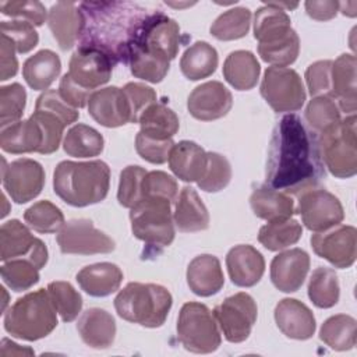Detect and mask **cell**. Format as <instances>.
I'll use <instances>...</instances> for the list:
<instances>
[{
  "label": "cell",
  "instance_id": "obj_1",
  "mask_svg": "<svg viewBox=\"0 0 357 357\" xmlns=\"http://www.w3.org/2000/svg\"><path fill=\"white\" fill-rule=\"evenodd\" d=\"M325 177L318 135L293 113L283 116L271 138L266 162V185L284 194L317 188Z\"/></svg>",
  "mask_w": 357,
  "mask_h": 357
},
{
  "label": "cell",
  "instance_id": "obj_2",
  "mask_svg": "<svg viewBox=\"0 0 357 357\" xmlns=\"http://www.w3.org/2000/svg\"><path fill=\"white\" fill-rule=\"evenodd\" d=\"M78 6L84 17L79 46L100 49L114 63H126L130 46L149 11L132 1H84Z\"/></svg>",
  "mask_w": 357,
  "mask_h": 357
},
{
  "label": "cell",
  "instance_id": "obj_3",
  "mask_svg": "<svg viewBox=\"0 0 357 357\" xmlns=\"http://www.w3.org/2000/svg\"><path fill=\"white\" fill-rule=\"evenodd\" d=\"M109 185L110 169L102 160H63L53 173L54 192L66 204L78 208L103 201Z\"/></svg>",
  "mask_w": 357,
  "mask_h": 357
},
{
  "label": "cell",
  "instance_id": "obj_4",
  "mask_svg": "<svg viewBox=\"0 0 357 357\" xmlns=\"http://www.w3.org/2000/svg\"><path fill=\"white\" fill-rule=\"evenodd\" d=\"M254 36L264 61L276 67H286L296 61L300 39L284 10L264 3L254 15Z\"/></svg>",
  "mask_w": 357,
  "mask_h": 357
},
{
  "label": "cell",
  "instance_id": "obj_5",
  "mask_svg": "<svg viewBox=\"0 0 357 357\" xmlns=\"http://www.w3.org/2000/svg\"><path fill=\"white\" fill-rule=\"evenodd\" d=\"M170 291L155 283L131 282L114 298L120 318L145 328H159L172 308Z\"/></svg>",
  "mask_w": 357,
  "mask_h": 357
},
{
  "label": "cell",
  "instance_id": "obj_6",
  "mask_svg": "<svg viewBox=\"0 0 357 357\" xmlns=\"http://www.w3.org/2000/svg\"><path fill=\"white\" fill-rule=\"evenodd\" d=\"M57 326V310L47 289L18 298L4 315V329L14 337L33 342L46 337Z\"/></svg>",
  "mask_w": 357,
  "mask_h": 357
},
{
  "label": "cell",
  "instance_id": "obj_7",
  "mask_svg": "<svg viewBox=\"0 0 357 357\" xmlns=\"http://www.w3.org/2000/svg\"><path fill=\"white\" fill-rule=\"evenodd\" d=\"M172 202L163 197H144L130 209L132 234L156 254L174 240Z\"/></svg>",
  "mask_w": 357,
  "mask_h": 357
},
{
  "label": "cell",
  "instance_id": "obj_8",
  "mask_svg": "<svg viewBox=\"0 0 357 357\" xmlns=\"http://www.w3.org/2000/svg\"><path fill=\"white\" fill-rule=\"evenodd\" d=\"M324 166L337 178L357 173L356 114H349L336 126L318 135Z\"/></svg>",
  "mask_w": 357,
  "mask_h": 357
},
{
  "label": "cell",
  "instance_id": "obj_9",
  "mask_svg": "<svg viewBox=\"0 0 357 357\" xmlns=\"http://www.w3.org/2000/svg\"><path fill=\"white\" fill-rule=\"evenodd\" d=\"M177 337L185 350L208 354L220 346L222 337L213 312L201 303H185L177 318Z\"/></svg>",
  "mask_w": 357,
  "mask_h": 357
},
{
  "label": "cell",
  "instance_id": "obj_10",
  "mask_svg": "<svg viewBox=\"0 0 357 357\" xmlns=\"http://www.w3.org/2000/svg\"><path fill=\"white\" fill-rule=\"evenodd\" d=\"M261 95L278 113L297 112L305 102V89L300 75L287 67H268L262 82Z\"/></svg>",
  "mask_w": 357,
  "mask_h": 357
},
{
  "label": "cell",
  "instance_id": "obj_11",
  "mask_svg": "<svg viewBox=\"0 0 357 357\" xmlns=\"http://www.w3.org/2000/svg\"><path fill=\"white\" fill-rule=\"evenodd\" d=\"M180 35V26L174 20L159 10L151 11L130 46L127 60L132 52L138 50L162 53L173 60L178 53Z\"/></svg>",
  "mask_w": 357,
  "mask_h": 357
},
{
  "label": "cell",
  "instance_id": "obj_12",
  "mask_svg": "<svg viewBox=\"0 0 357 357\" xmlns=\"http://www.w3.org/2000/svg\"><path fill=\"white\" fill-rule=\"evenodd\" d=\"M213 315L226 340L230 343L244 342L257 321L258 308L254 298L247 293H236L222 301Z\"/></svg>",
  "mask_w": 357,
  "mask_h": 357
},
{
  "label": "cell",
  "instance_id": "obj_13",
  "mask_svg": "<svg viewBox=\"0 0 357 357\" xmlns=\"http://www.w3.org/2000/svg\"><path fill=\"white\" fill-rule=\"evenodd\" d=\"M57 244L63 254H107L116 248L114 241L96 229L89 219H71L57 234Z\"/></svg>",
  "mask_w": 357,
  "mask_h": 357
},
{
  "label": "cell",
  "instance_id": "obj_14",
  "mask_svg": "<svg viewBox=\"0 0 357 357\" xmlns=\"http://www.w3.org/2000/svg\"><path fill=\"white\" fill-rule=\"evenodd\" d=\"M297 213L308 230L322 231L342 223L344 211L332 192L324 188H311L298 194Z\"/></svg>",
  "mask_w": 357,
  "mask_h": 357
},
{
  "label": "cell",
  "instance_id": "obj_15",
  "mask_svg": "<svg viewBox=\"0 0 357 357\" xmlns=\"http://www.w3.org/2000/svg\"><path fill=\"white\" fill-rule=\"evenodd\" d=\"M314 252L336 268H349L357 255V230L349 225H336L317 231L311 237Z\"/></svg>",
  "mask_w": 357,
  "mask_h": 357
},
{
  "label": "cell",
  "instance_id": "obj_16",
  "mask_svg": "<svg viewBox=\"0 0 357 357\" xmlns=\"http://www.w3.org/2000/svg\"><path fill=\"white\" fill-rule=\"evenodd\" d=\"M28 258L39 269L47 262V248L29 229L17 219H11L0 227V259Z\"/></svg>",
  "mask_w": 357,
  "mask_h": 357
},
{
  "label": "cell",
  "instance_id": "obj_17",
  "mask_svg": "<svg viewBox=\"0 0 357 357\" xmlns=\"http://www.w3.org/2000/svg\"><path fill=\"white\" fill-rule=\"evenodd\" d=\"M3 187L17 204H25L36 198L45 185V170L33 159L22 158L6 166L3 160Z\"/></svg>",
  "mask_w": 357,
  "mask_h": 357
},
{
  "label": "cell",
  "instance_id": "obj_18",
  "mask_svg": "<svg viewBox=\"0 0 357 357\" xmlns=\"http://www.w3.org/2000/svg\"><path fill=\"white\" fill-rule=\"evenodd\" d=\"M114 60L100 49L79 46L68 63V75L86 91H93L110 79Z\"/></svg>",
  "mask_w": 357,
  "mask_h": 357
},
{
  "label": "cell",
  "instance_id": "obj_19",
  "mask_svg": "<svg viewBox=\"0 0 357 357\" xmlns=\"http://www.w3.org/2000/svg\"><path fill=\"white\" fill-rule=\"evenodd\" d=\"M88 113L96 123L109 128L132 123L127 96L123 88L117 86L93 91L88 99Z\"/></svg>",
  "mask_w": 357,
  "mask_h": 357
},
{
  "label": "cell",
  "instance_id": "obj_20",
  "mask_svg": "<svg viewBox=\"0 0 357 357\" xmlns=\"http://www.w3.org/2000/svg\"><path fill=\"white\" fill-rule=\"evenodd\" d=\"M233 105L230 91L219 81H208L190 93L187 109L192 117L202 121L218 120L229 113Z\"/></svg>",
  "mask_w": 357,
  "mask_h": 357
},
{
  "label": "cell",
  "instance_id": "obj_21",
  "mask_svg": "<svg viewBox=\"0 0 357 357\" xmlns=\"http://www.w3.org/2000/svg\"><path fill=\"white\" fill-rule=\"evenodd\" d=\"M310 255L301 248L279 252L271 262V280L283 293L297 291L308 273Z\"/></svg>",
  "mask_w": 357,
  "mask_h": 357
},
{
  "label": "cell",
  "instance_id": "obj_22",
  "mask_svg": "<svg viewBox=\"0 0 357 357\" xmlns=\"http://www.w3.org/2000/svg\"><path fill=\"white\" fill-rule=\"evenodd\" d=\"M47 25L53 38L63 50L71 49L81 40L84 17L79 6L74 1H57L47 14Z\"/></svg>",
  "mask_w": 357,
  "mask_h": 357
},
{
  "label": "cell",
  "instance_id": "obj_23",
  "mask_svg": "<svg viewBox=\"0 0 357 357\" xmlns=\"http://www.w3.org/2000/svg\"><path fill=\"white\" fill-rule=\"evenodd\" d=\"M275 321L280 332L296 340H307L315 332L312 311L296 298H283L275 307Z\"/></svg>",
  "mask_w": 357,
  "mask_h": 357
},
{
  "label": "cell",
  "instance_id": "obj_24",
  "mask_svg": "<svg viewBox=\"0 0 357 357\" xmlns=\"http://www.w3.org/2000/svg\"><path fill=\"white\" fill-rule=\"evenodd\" d=\"M226 266L231 282L240 287L257 284L265 272L262 254L250 244L234 245L226 255Z\"/></svg>",
  "mask_w": 357,
  "mask_h": 357
},
{
  "label": "cell",
  "instance_id": "obj_25",
  "mask_svg": "<svg viewBox=\"0 0 357 357\" xmlns=\"http://www.w3.org/2000/svg\"><path fill=\"white\" fill-rule=\"evenodd\" d=\"M169 167L183 181H199L208 167V152L192 141H180L169 155Z\"/></svg>",
  "mask_w": 357,
  "mask_h": 357
},
{
  "label": "cell",
  "instance_id": "obj_26",
  "mask_svg": "<svg viewBox=\"0 0 357 357\" xmlns=\"http://www.w3.org/2000/svg\"><path fill=\"white\" fill-rule=\"evenodd\" d=\"M346 116L356 114L357 86H356V57L353 54H340L332 61V93Z\"/></svg>",
  "mask_w": 357,
  "mask_h": 357
},
{
  "label": "cell",
  "instance_id": "obj_27",
  "mask_svg": "<svg viewBox=\"0 0 357 357\" xmlns=\"http://www.w3.org/2000/svg\"><path fill=\"white\" fill-rule=\"evenodd\" d=\"M187 284L201 297L216 294L225 284V276L219 259L211 254L195 257L187 268Z\"/></svg>",
  "mask_w": 357,
  "mask_h": 357
},
{
  "label": "cell",
  "instance_id": "obj_28",
  "mask_svg": "<svg viewBox=\"0 0 357 357\" xmlns=\"http://www.w3.org/2000/svg\"><path fill=\"white\" fill-rule=\"evenodd\" d=\"M0 146L8 153L38 152L43 146V132L39 123L31 116L28 120H20L1 128Z\"/></svg>",
  "mask_w": 357,
  "mask_h": 357
},
{
  "label": "cell",
  "instance_id": "obj_29",
  "mask_svg": "<svg viewBox=\"0 0 357 357\" xmlns=\"http://www.w3.org/2000/svg\"><path fill=\"white\" fill-rule=\"evenodd\" d=\"M77 329L85 344L93 349H107L116 337V321L106 310L88 308L78 319Z\"/></svg>",
  "mask_w": 357,
  "mask_h": 357
},
{
  "label": "cell",
  "instance_id": "obj_30",
  "mask_svg": "<svg viewBox=\"0 0 357 357\" xmlns=\"http://www.w3.org/2000/svg\"><path fill=\"white\" fill-rule=\"evenodd\" d=\"M173 220L184 233L201 231L209 226V213L205 204L192 187H183L174 204Z\"/></svg>",
  "mask_w": 357,
  "mask_h": 357
},
{
  "label": "cell",
  "instance_id": "obj_31",
  "mask_svg": "<svg viewBox=\"0 0 357 357\" xmlns=\"http://www.w3.org/2000/svg\"><path fill=\"white\" fill-rule=\"evenodd\" d=\"M123 280L121 269L112 262H98L77 273L79 287L89 296L106 297L119 290Z\"/></svg>",
  "mask_w": 357,
  "mask_h": 357
},
{
  "label": "cell",
  "instance_id": "obj_32",
  "mask_svg": "<svg viewBox=\"0 0 357 357\" xmlns=\"http://www.w3.org/2000/svg\"><path fill=\"white\" fill-rule=\"evenodd\" d=\"M250 204L255 216L268 222L289 219L296 212L294 202L289 194L268 185L255 188L250 197Z\"/></svg>",
  "mask_w": 357,
  "mask_h": 357
},
{
  "label": "cell",
  "instance_id": "obj_33",
  "mask_svg": "<svg viewBox=\"0 0 357 357\" xmlns=\"http://www.w3.org/2000/svg\"><path fill=\"white\" fill-rule=\"evenodd\" d=\"M61 71V61L59 56L43 49L28 57L22 66V77L25 82L35 91H45L56 81Z\"/></svg>",
  "mask_w": 357,
  "mask_h": 357
},
{
  "label": "cell",
  "instance_id": "obj_34",
  "mask_svg": "<svg viewBox=\"0 0 357 357\" xmlns=\"http://www.w3.org/2000/svg\"><path fill=\"white\" fill-rule=\"evenodd\" d=\"M259 73V63L248 50L231 52L223 63L225 79L238 91L252 89L258 82Z\"/></svg>",
  "mask_w": 357,
  "mask_h": 357
},
{
  "label": "cell",
  "instance_id": "obj_35",
  "mask_svg": "<svg viewBox=\"0 0 357 357\" xmlns=\"http://www.w3.org/2000/svg\"><path fill=\"white\" fill-rule=\"evenodd\" d=\"M218 52L208 42L198 40L183 53L180 70L191 81H198L212 75L218 67Z\"/></svg>",
  "mask_w": 357,
  "mask_h": 357
},
{
  "label": "cell",
  "instance_id": "obj_36",
  "mask_svg": "<svg viewBox=\"0 0 357 357\" xmlns=\"http://www.w3.org/2000/svg\"><path fill=\"white\" fill-rule=\"evenodd\" d=\"M141 132L158 139H170L180 128L177 114L163 103L149 105L139 116Z\"/></svg>",
  "mask_w": 357,
  "mask_h": 357
},
{
  "label": "cell",
  "instance_id": "obj_37",
  "mask_svg": "<svg viewBox=\"0 0 357 357\" xmlns=\"http://www.w3.org/2000/svg\"><path fill=\"white\" fill-rule=\"evenodd\" d=\"M103 137L95 128L86 124L73 126L63 141V149L74 158H92L103 151Z\"/></svg>",
  "mask_w": 357,
  "mask_h": 357
},
{
  "label": "cell",
  "instance_id": "obj_38",
  "mask_svg": "<svg viewBox=\"0 0 357 357\" xmlns=\"http://www.w3.org/2000/svg\"><path fill=\"white\" fill-rule=\"evenodd\" d=\"M357 322L353 317L337 314L329 317L321 326L319 339L333 350L344 351L356 346Z\"/></svg>",
  "mask_w": 357,
  "mask_h": 357
},
{
  "label": "cell",
  "instance_id": "obj_39",
  "mask_svg": "<svg viewBox=\"0 0 357 357\" xmlns=\"http://www.w3.org/2000/svg\"><path fill=\"white\" fill-rule=\"evenodd\" d=\"M303 234L301 225L296 219L272 220L262 226L258 233V241L271 251H280L296 244Z\"/></svg>",
  "mask_w": 357,
  "mask_h": 357
},
{
  "label": "cell",
  "instance_id": "obj_40",
  "mask_svg": "<svg viewBox=\"0 0 357 357\" xmlns=\"http://www.w3.org/2000/svg\"><path fill=\"white\" fill-rule=\"evenodd\" d=\"M339 279L333 269L317 268L308 282V297L319 308H331L339 301Z\"/></svg>",
  "mask_w": 357,
  "mask_h": 357
},
{
  "label": "cell",
  "instance_id": "obj_41",
  "mask_svg": "<svg viewBox=\"0 0 357 357\" xmlns=\"http://www.w3.org/2000/svg\"><path fill=\"white\" fill-rule=\"evenodd\" d=\"M127 64L134 77L156 84L166 77L170 67V59L162 53L138 50L128 56Z\"/></svg>",
  "mask_w": 357,
  "mask_h": 357
},
{
  "label": "cell",
  "instance_id": "obj_42",
  "mask_svg": "<svg viewBox=\"0 0 357 357\" xmlns=\"http://www.w3.org/2000/svg\"><path fill=\"white\" fill-rule=\"evenodd\" d=\"M250 24L251 11L247 7H234L220 14L209 31L218 40H234L247 35Z\"/></svg>",
  "mask_w": 357,
  "mask_h": 357
},
{
  "label": "cell",
  "instance_id": "obj_43",
  "mask_svg": "<svg viewBox=\"0 0 357 357\" xmlns=\"http://www.w3.org/2000/svg\"><path fill=\"white\" fill-rule=\"evenodd\" d=\"M340 120V109L331 96H314L305 107V121L317 135L332 128Z\"/></svg>",
  "mask_w": 357,
  "mask_h": 357
},
{
  "label": "cell",
  "instance_id": "obj_44",
  "mask_svg": "<svg viewBox=\"0 0 357 357\" xmlns=\"http://www.w3.org/2000/svg\"><path fill=\"white\" fill-rule=\"evenodd\" d=\"M3 282L14 291H24L39 282V268L28 258L6 261L0 268Z\"/></svg>",
  "mask_w": 357,
  "mask_h": 357
},
{
  "label": "cell",
  "instance_id": "obj_45",
  "mask_svg": "<svg viewBox=\"0 0 357 357\" xmlns=\"http://www.w3.org/2000/svg\"><path fill=\"white\" fill-rule=\"evenodd\" d=\"M24 219L26 225L38 233H56L60 231L64 222V215L54 204L50 201H39L29 206Z\"/></svg>",
  "mask_w": 357,
  "mask_h": 357
},
{
  "label": "cell",
  "instance_id": "obj_46",
  "mask_svg": "<svg viewBox=\"0 0 357 357\" xmlns=\"http://www.w3.org/2000/svg\"><path fill=\"white\" fill-rule=\"evenodd\" d=\"M50 298L64 322L74 321L82 308L81 294L68 282H52L47 284Z\"/></svg>",
  "mask_w": 357,
  "mask_h": 357
},
{
  "label": "cell",
  "instance_id": "obj_47",
  "mask_svg": "<svg viewBox=\"0 0 357 357\" xmlns=\"http://www.w3.org/2000/svg\"><path fill=\"white\" fill-rule=\"evenodd\" d=\"M26 103V92L18 82L0 88V126L1 128L20 121Z\"/></svg>",
  "mask_w": 357,
  "mask_h": 357
},
{
  "label": "cell",
  "instance_id": "obj_48",
  "mask_svg": "<svg viewBox=\"0 0 357 357\" xmlns=\"http://www.w3.org/2000/svg\"><path fill=\"white\" fill-rule=\"evenodd\" d=\"M230 178L231 166L229 160L218 152H208V167L198 181V187L206 192H218L230 183Z\"/></svg>",
  "mask_w": 357,
  "mask_h": 357
},
{
  "label": "cell",
  "instance_id": "obj_49",
  "mask_svg": "<svg viewBox=\"0 0 357 357\" xmlns=\"http://www.w3.org/2000/svg\"><path fill=\"white\" fill-rule=\"evenodd\" d=\"M146 170L141 166H127L120 173L117 199L124 208H132L142 199V181Z\"/></svg>",
  "mask_w": 357,
  "mask_h": 357
},
{
  "label": "cell",
  "instance_id": "obj_50",
  "mask_svg": "<svg viewBox=\"0 0 357 357\" xmlns=\"http://www.w3.org/2000/svg\"><path fill=\"white\" fill-rule=\"evenodd\" d=\"M32 117L39 123L43 132V146L40 153L49 155L56 152L59 149L64 127H67L66 121L57 114L42 109H35Z\"/></svg>",
  "mask_w": 357,
  "mask_h": 357
},
{
  "label": "cell",
  "instance_id": "obj_51",
  "mask_svg": "<svg viewBox=\"0 0 357 357\" xmlns=\"http://www.w3.org/2000/svg\"><path fill=\"white\" fill-rule=\"evenodd\" d=\"M0 35L7 36L13 42L15 50L22 54L31 52L39 42V35L33 25L22 20L1 21Z\"/></svg>",
  "mask_w": 357,
  "mask_h": 357
},
{
  "label": "cell",
  "instance_id": "obj_52",
  "mask_svg": "<svg viewBox=\"0 0 357 357\" xmlns=\"http://www.w3.org/2000/svg\"><path fill=\"white\" fill-rule=\"evenodd\" d=\"M0 11L14 20H22L33 26H40L47 20V11L40 1H0Z\"/></svg>",
  "mask_w": 357,
  "mask_h": 357
},
{
  "label": "cell",
  "instance_id": "obj_53",
  "mask_svg": "<svg viewBox=\"0 0 357 357\" xmlns=\"http://www.w3.org/2000/svg\"><path fill=\"white\" fill-rule=\"evenodd\" d=\"M144 197H163L174 205L178 197L177 183L165 172H146L142 181V198Z\"/></svg>",
  "mask_w": 357,
  "mask_h": 357
},
{
  "label": "cell",
  "instance_id": "obj_54",
  "mask_svg": "<svg viewBox=\"0 0 357 357\" xmlns=\"http://www.w3.org/2000/svg\"><path fill=\"white\" fill-rule=\"evenodd\" d=\"M173 145H174V142L172 138L170 139H158V138L145 135L141 131L135 137V149H137L138 155L144 160H146L149 163H155V165H162L169 160V155H170Z\"/></svg>",
  "mask_w": 357,
  "mask_h": 357
},
{
  "label": "cell",
  "instance_id": "obj_55",
  "mask_svg": "<svg viewBox=\"0 0 357 357\" xmlns=\"http://www.w3.org/2000/svg\"><path fill=\"white\" fill-rule=\"evenodd\" d=\"M305 81L311 96H331L332 60H319L305 70Z\"/></svg>",
  "mask_w": 357,
  "mask_h": 357
},
{
  "label": "cell",
  "instance_id": "obj_56",
  "mask_svg": "<svg viewBox=\"0 0 357 357\" xmlns=\"http://www.w3.org/2000/svg\"><path fill=\"white\" fill-rule=\"evenodd\" d=\"M35 109H42V110H47L52 112L54 114H57L59 117H61L66 124H71L74 121L78 120L79 117V112L78 109L70 106L59 93V91L56 89H47L45 91L35 103Z\"/></svg>",
  "mask_w": 357,
  "mask_h": 357
},
{
  "label": "cell",
  "instance_id": "obj_57",
  "mask_svg": "<svg viewBox=\"0 0 357 357\" xmlns=\"http://www.w3.org/2000/svg\"><path fill=\"white\" fill-rule=\"evenodd\" d=\"M123 91L127 96V100L131 109L132 123H138L141 113L149 105L156 102V93L151 86L139 82H128L123 86Z\"/></svg>",
  "mask_w": 357,
  "mask_h": 357
},
{
  "label": "cell",
  "instance_id": "obj_58",
  "mask_svg": "<svg viewBox=\"0 0 357 357\" xmlns=\"http://www.w3.org/2000/svg\"><path fill=\"white\" fill-rule=\"evenodd\" d=\"M59 93L61 95V98L70 106H73L75 109H79V107H84L88 103V99H89L92 92L84 89L77 82H74L73 78L68 74H64L63 78L60 79Z\"/></svg>",
  "mask_w": 357,
  "mask_h": 357
},
{
  "label": "cell",
  "instance_id": "obj_59",
  "mask_svg": "<svg viewBox=\"0 0 357 357\" xmlns=\"http://www.w3.org/2000/svg\"><path fill=\"white\" fill-rule=\"evenodd\" d=\"M1 38V47H0V67H1V73H0V79L6 81L11 77H14L18 71V61L15 57V47L13 45V42L4 36L0 35Z\"/></svg>",
  "mask_w": 357,
  "mask_h": 357
},
{
  "label": "cell",
  "instance_id": "obj_60",
  "mask_svg": "<svg viewBox=\"0 0 357 357\" xmlns=\"http://www.w3.org/2000/svg\"><path fill=\"white\" fill-rule=\"evenodd\" d=\"M339 1L335 0H324V1H317V0H308L305 1V11L307 14L317 21H328L336 17L339 11Z\"/></svg>",
  "mask_w": 357,
  "mask_h": 357
},
{
  "label": "cell",
  "instance_id": "obj_61",
  "mask_svg": "<svg viewBox=\"0 0 357 357\" xmlns=\"http://www.w3.org/2000/svg\"><path fill=\"white\" fill-rule=\"evenodd\" d=\"M0 354L1 356H32L33 350L29 347H21L17 343L8 340V339H3L1 340V349H0Z\"/></svg>",
  "mask_w": 357,
  "mask_h": 357
},
{
  "label": "cell",
  "instance_id": "obj_62",
  "mask_svg": "<svg viewBox=\"0 0 357 357\" xmlns=\"http://www.w3.org/2000/svg\"><path fill=\"white\" fill-rule=\"evenodd\" d=\"M356 8H357L356 1H346L339 4V11H342L344 15H349V17H356Z\"/></svg>",
  "mask_w": 357,
  "mask_h": 357
},
{
  "label": "cell",
  "instance_id": "obj_63",
  "mask_svg": "<svg viewBox=\"0 0 357 357\" xmlns=\"http://www.w3.org/2000/svg\"><path fill=\"white\" fill-rule=\"evenodd\" d=\"M269 4L278 7V8H282V10H291V8H296L298 4L297 3H287V1H268Z\"/></svg>",
  "mask_w": 357,
  "mask_h": 357
},
{
  "label": "cell",
  "instance_id": "obj_64",
  "mask_svg": "<svg viewBox=\"0 0 357 357\" xmlns=\"http://www.w3.org/2000/svg\"><path fill=\"white\" fill-rule=\"evenodd\" d=\"M166 4H167V6H172V7H176V8H177V7H178V8H181V7L192 6L194 3H183V4H181V3H167V1H166Z\"/></svg>",
  "mask_w": 357,
  "mask_h": 357
}]
</instances>
